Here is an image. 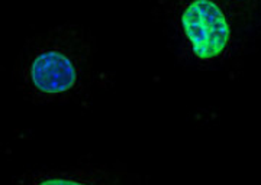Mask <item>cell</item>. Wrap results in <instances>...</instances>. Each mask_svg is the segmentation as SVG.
<instances>
[{
    "label": "cell",
    "instance_id": "cell-1",
    "mask_svg": "<svg viewBox=\"0 0 261 185\" xmlns=\"http://www.w3.org/2000/svg\"><path fill=\"white\" fill-rule=\"evenodd\" d=\"M89 44L80 29L60 26L35 38L20 61V81L35 99L56 100L79 90L89 70Z\"/></svg>",
    "mask_w": 261,
    "mask_h": 185
},
{
    "label": "cell",
    "instance_id": "cell-2",
    "mask_svg": "<svg viewBox=\"0 0 261 185\" xmlns=\"http://www.w3.org/2000/svg\"><path fill=\"white\" fill-rule=\"evenodd\" d=\"M166 12L195 59L209 64L229 52L235 35L225 0H167Z\"/></svg>",
    "mask_w": 261,
    "mask_h": 185
},
{
    "label": "cell",
    "instance_id": "cell-3",
    "mask_svg": "<svg viewBox=\"0 0 261 185\" xmlns=\"http://www.w3.org/2000/svg\"><path fill=\"white\" fill-rule=\"evenodd\" d=\"M35 185H90L86 181L77 179L73 176H48L41 181H38Z\"/></svg>",
    "mask_w": 261,
    "mask_h": 185
},
{
    "label": "cell",
    "instance_id": "cell-4",
    "mask_svg": "<svg viewBox=\"0 0 261 185\" xmlns=\"http://www.w3.org/2000/svg\"><path fill=\"white\" fill-rule=\"evenodd\" d=\"M225 2H226V3H228V0H225Z\"/></svg>",
    "mask_w": 261,
    "mask_h": 185
}]
</instances>
